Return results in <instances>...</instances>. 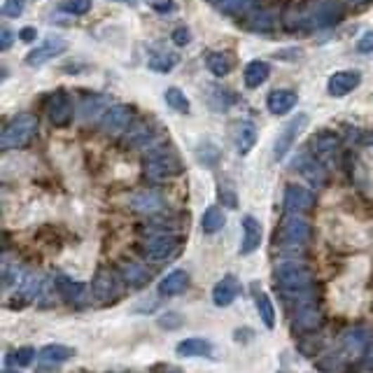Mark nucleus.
<instances>
[{"label":"nucleus","mask_w":373,"mask_h":373,"mask_svg":"<svg viewBox=\"0 0 373 373\" xmlns=\"http://www.w3.org/2000/svg\"><path fill=\"white\" fill-rule=\"evenodd\" d=\"M313 240V224L301 215H287L275 231V245L284 254L301 252Z\"/></svg>","instance_id":"1"},{"label":"nucleus","mask_w":373,"mask_h":373,"mask_svg":"<svg viewBox=\"0 0 373 373\" xmlns=\"http://www.w3.org/2000/svg\"><path fill=\"white\" fill-rule=\"evenodd\" d=\"M273 284L277 292H292V289H306L313 287L315 282V270L310 264L301 259H287L280 261L273 268Z\"/></svg>","instance_id":"2"},{"label":"nucleus","mask_w":373,"mask_h":373,"mask_svg":"<svg viewBox=\"0 0 373 373\" xmlns=\"http://www.w3.org/2000/svg\"><path fill=\"white\" fill-rule=\"evenodd\" d=\"M336 350L341 353V357L350 362H369L373 353V332L369 327H350L339 336V346Z\"/></svg>","instance_id":"3"},{"label":"nucleus","mask_w":373,"mask_h":373,"mask_svg":"<svg viewBox=\"0 0 373 373\" xmlns=\"http://www.w3.org/2000/svg\"><path fill=\"white\" fill-rule=\"evenodd\" d=\"M182 247V238L173 231H159L152 233L140 243V254L152 264H164L178 257Z\"/></svg>","instance_id":"4"},{"label":"nucleus","mask_w":373,"mask_h":373,"mask_svg":"<svg viewBox=\"0 0 373 373\" xmlns=\"http://www.w3.org/2000/svg\"><path fill=\"white\" fill-rule=\"evenodd\" d=\"M143 173H145V178H150L155 182L171 180L175 175L182 173V161L173 150H166V148L150 150L148 157L143 159Z\"/></svg>","instance_id":"5"},{"label":"nucleus","mask_w":373,"mask_h":373,"mask_svg":"<svg viewBox=\"0 0 373 373\" xmlns=\"http://www.w3.org/2000/svg\"><path fill=\"white\" fill-rule=\"evenodd\" d=\"M122 277L119 270L98 266L91 280V299L96 301V306H112L119 301L122 296Z\"/></svg>","instance_id":"6"},{"label":"nucleus","mask_w":373,"mask_h":373,"mask_svg":"<svg viewBox=\"0 0 373 373\" xmlns=\"http://www.w3.org/2000/svg\"><path fill=\"white\" fill-rule=\"evenodd\" d=\"M35 131H38V117H33V114H17L3 129V136H0V148H3V152L26 148V145L33 140Z\"/></svg>","instance_id":"7"},{"label":"nucleus","mask_w":373,"mask_h":373,"mask_svg":"<svg viewBox=\"0 0 373 373\" xmlns=\"http://www.w3.org/2000/svg\"><path fill=\"white\" fill-rule=\"evenodd\" d=\"M343 19V7L336 0H310L303 5L301 21L310 28H325L334 26Z\"/></svg>","instance_id":"8"},{"label":"nucleus","mask_w":373,"mask_h":373,"mask_svg":"<svg viewBox=\"0 0 373 373\" xmlns=\"http://www.w3.org/2000/svg\"><path fill=\"white\" fill-rule=\"evenodd\" d=\"M42 292H45V277L38 270H28V273L21 277V282L14 287L12 292V301H7V308H24V306L33 303Z\"/></svg>","instance_id":"9"},{"label":"nucleus","mask_w":373,"mask_h":373,"mask_svg":"<svg viewBox=\"0 0 373 373\" xmlns=\"http://www.w3.org/2000/svg\"><path fill=\"white\" fill-rule=\"evenodd\" d=\"M308 122H310L308 114L299 112L294 119H289L287 124H284V129L280 131V136H277L275 143H273V157H275V161H282L284 157L289 155V150L294 148L296 138L303 133V129L308 126Z\"/></svg>","instance_id":"10"},{"label":"nucleus","mask_w":373,"mask_h":373,"mask_svg":"<svg viewBox=\"0 0 373 373\" xmlns=\"http://www.w3.org/2000/svg\"><path fill=\"white\" fill-rule=\"evenodd\" d=\"M52 284H54L56 294L61 296V301L72 306V308H84V306H86V296L91 294V292H86L89 287H86L84 282L72 280V277H68L65 273H56Z\"/></svg>","instance_id":"11"},{"label":"nucleus","mask_w":373,"mask_h":373,"mask_svg":"<svg viewBox=\"0 0 373 373\" xmlns=\"http://www.w3.org/2000/svg\"><path fill=\"white\" fill-rule=\"evenodd\" d=\"M292 320V332L299 336H308V334H318L322 325H325V310H322L320 303L313 306H303L294 313H289Z\"/></svg>","instance_id":"12"},{"label":"nucleus","mask_w":373,"mask_h":373,"mask_svg":"<svg viewBox=\"0 0 373 373\" xmlns=\"http://www.w3.org/2000/svg\"><path fill=\"white\" fill-rule=\"evenodd\" d=\"M282 206H284V213L287 215L310 213V210L315 208V194L301 185H287L284 187Z\"/></svg>","instance_id":"13"},{"label":"nucleus","mask_w":373,"mask_h":373,"mask_svg":"<svg viewBox=\"0 0 373 373\" xmlns=\"http://www.w3.org/2000/svg\"><path fill=\"white\" fill-rule=\"evenodd\" d=\"M292 168H294L303 180H308L315 189L327 185V168L320 164L318 157L308 155V152H299L294 161H292Z\"/></svg>","instance_id":"14"},{"label":"nucleus","mask_w":373,"mask_h":373,"mask_svg":"<svg viewBox=\"0 0 373 373\" xmlns=\"http://www.w3.org/2000/svg\"><path fill=\"white\" fill-rule=\"evenodd\" d=\"M133 124V107L129 105H110L107 112L100 117V131L105 136H119Z\"/></svg>","instance_id":"15"},{"label":"nucleus","mask_w":373,"mask_h":373,"mask_svg":"<svg viewBox=\"0 0 373 373\" xmlns=\"http://www.w3.org/2000/svg\"><path fill=\"white\" fill-rule=\"evenodd\" d=\"M129 206L140 215H159L166 210V199L155 189H143V192L129 196Z\"/></svg>","instance_id":"16"},{"label":"nucleus","mask_w":373,"mask_h":373,"mask_svg":"<svg viewBox=\"0 0 373 373\" xmlns=\"http://www.w3.org/2000/svg\"><path fill=\"white\" fill-rule=\"evenodd\" d=\"M261 240H264V226H261V222L257 217L245 215L243 217V238H240L238 254L240 257H247V254L257 252Z\"/></svg>","instance_id":"17"},{"label":"nucleus","mask_w":373,"mask_h":373,"mask_svg":"<svg viewBox=\"0 0 373 373\" xmlns=\"http://www.w3.org/2000/svg\"><path fill=\"white\" fill-rule=\"evenodd\" d=\"M65 49H68V42L61 40V38H49L42 42L40 47H35L33 52L26 54V65H31V68H40V65H45L47 61H52V58L65 54Z\"/></svg>","instance_id":"18"},{"label":"nucleus","mask_w":373,"mask_h":373,"mask_svg":"<svg viewBox=\"0 0 373 373\" xmlns=\"http://www.w3.org/2000/svg\"><path fill=\"white\" fill-rule=\"evenodd\" d=\"M47 117L54 126H68L72 122V100L65 91H56L47 100Z\"/></svg>","instance_id":"19"},{"label":"nucleus","mask_w":373,"mask_h":373,"mask_svg":"<svg viewBox=\"0 0 373 373\" xmlns=\"http://www.w3.org/2000/svg\"><path fill=\"white\" fill-rule=\"evenodd\" d=\"M117 270H119L122 282L133 289H143L145 284L152 280V270L145 264H140V261H133V259H124Z\"/></svg>","instance_id":"20"},{"label":"nucleus","mask_w":373,"mask_h":373,"mask_svg":"<svg viewBox=\"0 0 373 373\" xmlns=\"http://www.w3.org/2000/svg\"><path fill=\"white\" fill-rule=\"evenodd\" d=\"M360 82H362V75L357 70H339L329 77L327 91H329V96L343 98V96H348L350 91H355L357 86H360Z\"/></svg>","instance_id":"21"},{"label":"nucleus","mask_w":373,"mask_h":373,"mask_svg":"<svg viewBox=\"0 0 373 373\" xmlns=\"http://www.w3.org/2000/svg\"><path fill=\"white\" fill-rule=\"evenodd\" d=\"M240 280L236 275H224L222 280H219L215 287H213V303L217 308H226V306H231L236 299L240 296Z\"/></svg>","instance_id":"22"},{"label":"nucleus","mask_w":373,"mask_h":373,"mask_svg":"<svg viewBox=\"0 0 373 373\" xmlns=\"http://www.w3.org/2000/svg\"><path fill=\"white\" fill-rule=\"evenodd\" d=\"M175 355L178 357H215V346L208 339H201V336H192V339H185L178 343L175 348Z\"/></svg>","instance_id":"23"},{"label":"nucleus","mask_w":373,"mask_h":373,"mask_svg":"<svg viewBox=\"0 0 373 373\" xmlns=\"http://www.w3.org/2000/svg\"><path fill=\"white\" fill-rule=\"evenodd\" d=\"M250 289H252V301H254V306H257L259 320L264 322L266 329H273L275 327V306H273V301H270V296L261 289L259 282H252Z\"/></svg>","instance_id":"24"},{"label":"nucleus","mask_w":373,"mask_h":373,"mask_svg":"<svg viewBox=\"0 0 373 373\" xmlns=\"http://www.w3.org/2000/svg\"><path fill=\"white\" fill-rule=\"evenodd\" d=\"M189 282H192V277H189L187 270L175 268L159 282V294L161 296H178L189 287Z\"/></svg>","instance_id":"25"},{"label":"nucleus","mask_w":373,"mask_h":373,"mask_svg":"<svg viewBox=\"0 0 373 373\" xmlns=\"http://www.w3.org/2000/svg\"><path fill=\"white\" fill-rule=\"evenodd\" d=\"M296 100L299 98H296L294 91H289V89H275V91L268 93L266 105H268V112L270 114L282 117V114H287L289 110L296 105Z\"/></svg>","instance_id":"26"},{"label":"nucleus","mask_w":373,"mask_h":373,"mask_svg":"<svg viewBox=\"0 0 373 373\" xmlns=\"http://www.w3.org/2000/svg\"><path fill=\"white\" fill-rule=\"evenodd\" d=\"M341 148V136L332 133V131H322L315 138H313V152L315 157H332L334 152H339Z\"/></svg>","instance_id":"27"},{"label":"nucleus","mask_w":373,"mask_h":373,"mask_svg":"<svg viewBox=\"0 0 373 373\" xmlns=\"http://www.w3.org/2000/svg\"><path fill=\"white\" fill-rule=\"evenodd\" d=\"M107 110H110L107 96H89L82 100V105H79V117H82L84 122H91V119L103 117Z\"/></svg>","instance_id":"28"},{"label":"nucleus","mask_w":373,"mask_h":373,"mask_svg":"<svg viewBox=\"0 0 373 373\" xmlns=\"http://www.w3.org/2000/svg\"><path fill=\"white\" fill-rule=\"evenodd\" d=\"M72 357H75V348L63 346V343H49V346L40 350V360L47 364H61L72 360Z\"/></svg>","instance_id":"29"},{"label":"nucleus","mask_w":373,"mask_h":373,"mask_svg":"<svg viewBox=\"0 0 373 373\" xmlns=\"http://www.w3.org/2000/svg\"><path fill=\"white\" fill-rule=\"evenodd\" d=\"M152 140H155V131H152L148 122L136 124L126 133V148H148V145H152Z\"/></svg>","instance_id":"30"},{"label":"nucleus","mask_w":373,"mask_h":373,"mask_svg":"<svg viewBox=\"0 0 373 373\" xmlns=\"http://www.w3.org/2000/svg\"><path fill=\"white\" fill-rule=\"evenodd\" d=\"M224 224H226V215H224L222 208H219V206L206 208V213H203V217H201V231L203 233L213 236V233L224 229Z\"/></svg>","instance_id":"31"},{"label":"nucleus","mask_w":373,"mask_h":373,"mask_svg":"<svg viewBox=\"0 0 373 373\" xmlns=\"http://www.w3.org/2000/svg\"><path fill=\"white\" fill-rule=\"evenodd\" d=\"M270 75V68L268 63L264 61H252L245 65V86L247 89H257V86H261L268 79Z\"/></svg>","instance_id":"32"},{"label":"nucleus","mask_w":373,"mask_h":373,"mask_svg":"<svg viewBox=\"0 0 373 373\" xmlns=\"http://www.w3.org/2000/svg\"><path fill=\"white\" fill-rule=\"evenodd\" d=\"M206 65L215 77H226L233 70V58L226 52H210L206 56Z\"/></svg>","instance_id":"33"},{"label":"nucleus","mask_w":373,"mask_h":373,"mask_svg":"<svg viewBox=\"0 0 373 373\" xmlns=\"http://www.w3.org/2000/svg\"><path fill=\"white\" fill-rule=\"evenodd\" d=\"M254 143H257V129L252 126V124H240L238 131H236V150L240 157L250 155V150L254 148Z\"/></svg>","instance_id":"34"},{"label":"nucleus","mask_w":373,"mask_h":373,"mask_svg":"<svg viewBox=\"0 0 373 373\" xmlns=\"http://www.w3.org/2000/svg\"><path fill=\"white\" fill-rule=\"evenodd\" d=\"M35 360V348L33 346H24L17 348L12 353H7L5 357V367H14V369H28Z\"/></svg>","instance_id":"35"},{"label":"nucleus","mask_w":373,"mask_h":373,"mask_svg":"<svg viewBox=\"0 0 373 373\" xmlns=\"http://www.w3.org/2000/svg\"><path fill=\"white\" fill-rule=\"evenodd\" d=\"M257 0H217L215 7L219 12L229 14V17H240V14H247L254 7Z\"/></svg>","instance_id":"36"},{"label":"nucleus","mask_w":373,"mask_h":373,"mask_svg":"<svg viewBox=\"0 0 373 373\" xmlns=\"http://www.w3.org/2000/svg\"><path fill=\"white\" fill-rule=\"evenodd\" d=\"M166 103L171 105L175 112H182V114H187L189 112V100L187 96L182 93L178 86H171V89H166Z\"/></svg>","instance_id":"37"},{"label":"nucleus","mask_w":373,"mask_h":373,"mask_svg":"<svg viewBox=\"0 0 373 373\" xmlns=\"http://www.w3.org/2000/svg\"><path fill=\"white\" fill-rule=\"evenodd\" d=\"M175 63H178V58H175L173 54H166V52L155 54V56H152L150 61H148L150 68L157 70V72H171Z\"/></svg>","instance_id":"38"},{"label":"nucleus","mask_w":373,"mask_h":373,"mask_svg":"<svg viewBox=\"0 0 373 373\" xmlns=\"http://www.w3.org/2000/svg\"><path fill=\"white\" fill-rule=\"evenodd\" d=\"M91 0H63L61 3V10L68 12V14H75V17H82L91 10Z\"/></svg>","instance_id":"39"},{"label":"nucleus","mask_w":373,"mask_h":373,"mask_svg":"<svg viewBox=\"0 0 373 373\" xmlns=\"http://www.w3.org/2000/svg\"><path fill=\"white\" fill-rule=\"evenodd\" d=\"M299 350H301L303 355H318L322 350V341L315 339V334L301 336V339H299Z\"/></svg>","instance_id":"40"},{"label":"nucleus","mask_w":373,"mask_h":373,"mask_svg":"<svg viewBox=\"0 0 373 373\" xmlns=\"http://www.w3.org/2000/svg\"><path fill=\"white\" fill-rule=\"evenodd\" d=\"M24 7H26V0H5L3 14L7 19H17V17L24 14Z\"/></svg>","instance_id":"41"},{"label":"nucleus","mask_w":373,"mask_h":373,"mask_svg":"<svg viewBox=\"0 0 373 373\" xmlns=\"http://www.w3.org/2000/svg\"><path fill=\"white\" fill-rule=\"evenodd\" d=\"M159 327L161 329H168V332H175V329L182 327V318L175 310H166V315L159 318Z\"/></svg>","instance_id":"42"},{"label":"nucleus","mask_w":373,"mask_h":373,"mask_svg":"<svg viewBox=\"0 0 373 373\" xmlns=\"http://www.w3.org/2000/svg\"><path fill=\"white\" fill-rule=\"evenodd\" d=\"M250 28L252 31H268L270 24H273V19H270V14L266 12H259V14H254V17L250 19Z\"/></svg>","instance_id":"43"},{"label":"nucleus","mask_w":373,"mask_h":373,"mask_svg":"<svg viewBox=\"0 0 373 373\" xmlns=\"http://www.w3.org/2000/svg\"><path fill=\"white\" fill-rule=\"evenodd\" d=\"M357 52L360 54H371L373 52V31H367L357 42Z\"/></svg>","instance_id":"44"},{"label":"nucleus","mask_w":373,"mask_h":373,"mask_svg":"<svg viewBox=\"0 0 373 373\" xmlns=\"http://www.w3.org/2000/svg\"><path fill=\"white\" fill-rule=\"evenodd\" d=\"M189 40H192V33H189V28H175V31H173V42L178 47L189 45Z\"/></svg>","instance_id":"45"},{"label":"nucleus","mask_w":373,"mask_h":373,"mask_svg":"<svg viewBox=\"0 0 373 373\" xmlns=\"http://www.w3.org/2000/svg\"><path fill=\"white\" fill-rule=\"evenodd\" d=\"M219 199L229 208H236V196H233V192H229V189H219Z\"/></svg>","instance_id":"46"},{"label":"nucleus","mask_w":373,"mask_h":373,"mask_svg":"<svg viewBox=\"0 0 373 373\" xmlns=\"http://www.w3.org/2000/svg\"><path fill=\"white\" fill-rule=\"evenodd\" d=\"M35 28H31V26H26V28H21L19 31V40H24V42H33L35 40Z\"/></svg>","instance_id":"47"},{"label":"nucleus","mask_w":373,"mask_h":373,"mask_svg":"<svg viewBox=\"0 0 373 373\" xmlns=\"http://www.w3.org/2000/svg\"><path fill=\"white\" fill-rule=\"evenodd\" d=\"M12 40H14L12 31H7V28H3V40H0V47H3V52H7V49L12 47Z\"/></svg>","instance_id":"48"},{"label":"nucleus","mask_w":373,"mask_h":373,"mask_svg":"<svg viewBox=\"0 0 373 373\" xmlns=\"http://www.w3.org/2000/svg\"><path fill=\"white\" fill-rule=\"evenodd\" d=\"M155 373H182L180 369H175L173 364H157Z\"/></svg>","instance_id":"49"},{"label":"nucleus","mask_w":373,"mask_h":373,"mask_svg":"<svg viewBox=\"0 0 373 373\" xmlns=\"http://www.w3.org/2000/svg\"><path fill=\"white\" fill-rule=\"evenodd\" d=\"M250 327H243V329H240V332H236V334H233V339H236V341H247V339H250Z\"/></svg>","instance_id":"50"},{"label":"nucleus","mask_w":373,"mask_h":373,"mask_svg":"<svg viewBox=\"0 0 373 373\" xmlns=\"http://www.w3.org/2000/svg\"><path fill=\"white\" fill-rule=\"evenodd\" d=\"M3 373H19L17 369H14V367H5V371Z\"/></svg>","instance_id":"51"},{"label":"nucleus","mask_w":373,"mask_h":373,"mask_svg":"<svg viewBox=\"0 0 373 373\" xmlns=\"http://www.w3.org/2000/svg\"><path fill=\"white\" fill-rule=\"evenodd\" d=\"M119 3H126V5H138V0H119Z\"/></svg>","instance_id":"52"},{"label":"nucleus","mask_w":373,"mask_h":373,"mask_svg":"<svg viewBox=\"0 0 373 373\" xmlns=\"http://www.w3.org/2000/svg\"><path fill=\"white\" fill-rule=\"evenodd\" d=\"M277 373H284V371H277Z\"/></svg>","instance_id":"53"}]
</instances>
